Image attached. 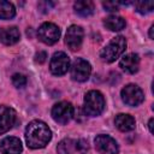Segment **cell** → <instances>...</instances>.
<instances>
[{
  "instance_id": "6da1fadb",
  "label": "cell",
  "mask_w": 154,
  "mask_h": 154,
  "mask_svg": "<svg viewBox=\"0 0 154 154\" xmlns=\"http://www.w3.org/2000/svg\"><path fill=\"white\" fill-rule=\"evenodd\" d=\"M52 138V131L42 120H32L25 129V141L29 148L38 149L48 144Z\"/></svg>"
},
{
  "instance_id": "7a4b0ae2",
  "label": "cell",
  "mask_w": 154,
  "mask_h": 154,
  "mask_svg": "<svg viewBox=\"0 0 154 154\" xmlns=\"http://www.w3.org/2000/svg\"><path fill=\"white\" fill-rule=\"evenodd\" d=\"M105 109V97L99 90H90L85 94L83 101V112L85 116L96 117Z\"/></svg>"
},
{
  "instance_id": "3957f363",
  "label": "cell",
  "mask_w": 154,
  "mask_h": 154,
  "mask_svg": "<svg viewBox=\"0 0 154 154\" xmlns=\"http://www.w3.org/2000/svg\"><path fill=\"white\" fill-rule=\"evenodd\" d=\"M126 48V40L124 36H116L113 37L108 45H106L102 51L100 52V57L106 63H113L118 59Z\"/></svg>"
},
{
  "instance_id": "277c9868",
  "label": "cell",
  "mask_w": 154,
  "mask_h": 154,
  "mask_svg": "<svg viewBox=\"0 0 154 154\" xmlns=\"http://www.w3.org/2000/svg\"><path fill=\"white\" fill-rule=\"evenodd\" d=\"M37 37L40 38L41 42H43V43H46L48 46L54 45L55 42L59 41L60 29L54 23L46 22V23H43L38 28V30H37Z\"/></svg>"
},
{
  "instance_id": "5b68a950",
  "label": "cell",
  "mask_w": 154,
  "mask_h": 154,
  "mask_svg": "<svg viewBox=\"0 0 154 154\" xmlns=\"http://www.w3.org/2000/svg\"><path fill=\"white\" fill-rule=\"evenodd\" d=\"M122 100L124 101V103H126L128 106H138L140 103L143 102L144 100V95L142 89L136 85V84H128L122 89Z\"/></svg>"
},
{
  "instance_id": "8992f818",
  "label": "cell",
  "mask_w": 154,
  "mask_h": 154,
  "mask_svg": "<svg viewBox=\"0 0 154 154\" xmlns=\"http://www.w3.org/2000/svg\"><path fill=\"white\" fill-rule=\"evenodd\" d=\"M73 117V106L67 101H60L52 108V118L59 124H67Z\"/></svg>"
},
{
  "instance_id": "52a82bcc",
  "label": "cell",
  "mask_w": 154,
  "mask_h": 154,
  "mask_svg": "<svg viewBox=\"0 0 154 154\" xmlns=\"http://www.w3.org/2000/svg\"><path fill=\"white\" fill-rule=\"evenodd\" d=\"M51 72L54 76H63L70 69V58L64 52H55L49 64Z\"/></svg>"
},
{
  "instance_id": "ba28073f",
  "label": "cell",
  "mask_w": 154,
  "mask_h": 154,
  "mask_svg": "<svg viewBox=\"0 0 154 154\" xmlns=\"http://www.w3.org/2000/svg\"><path fill=\"white\" fill-rule=\"evenodd\" d=\"M91 73V66L90 64L82 59V58H77L71 66V77L73 81L77 82H85Z\"/></svg>"
},
{
  "instance_id": "9c48e42d",
  "label": "cell",
  "mask_w": 154,
  "mask_h": 154,
  "mask_svg": "<svg viewBox=\"0 0 154 154\" xmlns=\"http://www.w3.org/2000/svg\"><path fill=\"white\" fill-rule=\"evenodd\" d=\"M95 148L100 154H117L119 147L117 141L108 135H97L94 140Z\"/></svg>"
},
{
  "instance_id": "30bf717a",
  "label": "cell",
  "mask_w": 154,
  "mask_h": 154,
  "mask_svg": "<svg viewBox=\"0 0 154 154\" xmlns=\"http://www.w3.org/2000/svg\"><path fill=\"white\" fill-rule=\"evenodd\" d=\"M16 120H17L16 111L10 106L1 105L0 106V135L12 129V126L16 124Z\"/></svg>"
},
{
  "instance_id": "8fae6325",
  "label": "cell",
  "mask_w": 154,
  "mask_h": 154,
  "mask_svg": "<svg viewBox=\"0 0 154 154\" xmlns=\"http://www.w3.org/2000/svg\"><path fill=\"white\" fill-rule=\"evenodd\" d=\"M65 42L71 51H78L83 42V29L79 25H71L66 31Z\"/></svg>"
},
{
  "instance_id": "7c38bea8",
  "label": "cell",
  "mask_w": 154,
  "mask_h": 154,
  "mask_svg": "<svg viewBox=\"0 0 154 154\" xmlns=\"http://www.w3.org/2000/svg\"><path fill=\"white\" fill-rule=\"evenodd\" d=\"M119 65L123 71H125L126 73L134 75L140 69V57L136 53H129L122 58Z\"/></svg>"
},
{
  "instance_id": "4fadbf2b",
  "label": "cell",
  "mask_w": 154,
  "mask_h": 154,
  "mask_svg": "<svg viewBox=\"0 0 154 154\" xmlns=\"http://www.w3.org/2000/svg\"><path fill=\"white\" fill-rule=\"evenodd\" d=\"M0 150L2 154H20L23 150L22 142L17 137H5L0 142Z\"/></svg>"
},
{
  "instance_id": "5bb4252c",
  "label": "cell",
  "mask_w": 154,
  "mask_h": 154,
  "mask_svg": "<svg viewBox=\"0 0 154 154\" xmlns=\"http://www.w3.org/2000/svg\"><path fill=\"white\" fill-rule=\"evenodd\" d=\"M20 38V32L16 26L0 28V42L6 46H12L17 43Z\"/></svg>"
},
{
  "instance_id": "9a60e30c",
  "label": "cell",
  "mask_w": 154,
  "mask_h": 154,
  "mask_svg": "<svg viewBox=\"0 0 154 154\" xmlns=\"http://www.w3.org/2000/svg\"><path fill=\"white\" fill-rule=\"evenodd\" d=\"M114 124L117 126V129H119L120 131L123 132H126V131H131L135 129V118L130 114H124V113H120L114 119Z\"/></svg>"
},
{
  "instance_id": "2e32d148",
  "label": "cell",
  "mask_w": 154,
  "mask_h": 154,
  "mask_svg": "<svg viewBox=\"0 0 154 154\" xmlns=\"http://www.w3.org/2000/svg\"><path fill=\"white\" fill-rule=\"evenodd\" d=\"M73 8H75V12L78 16H81V17H89V16H91L94 13L95 6H94L93 1L82 0V1H76L73 4Z\"/></svg>"
},
{
  "instance_id": "e0dca14e",
  "label": "cell",
  "mask_w": 154,
  "mask_h": 154,
  "mask_svg": "<svg viewBox=\"0 0 154 154\" xmlns=\"http://www.w3.org/2000/svg\"><path fill=\"white\" fill-rule=\"evenodd\" d=\"M103 24L111 31H120L125 28V19L120 16L112 14V16H108L103 20Z\"/></svg>"
},
{
  "instance_id": "ac0fdd59",
  "label": "cell",
  "mask_w": 154,
  "mask_h": 154,
  "mask_svg": "<svg viewBox=\"0 0 154 154\" xmlns=\"http://www.w3.org/2000/svg\"><path fill=\"white\" fill-rule=\"evenodd\" d=\"M76 142L77 141L71 140V138L63 140L57 147V153L58 154H73L76 152Z\"/></svg>"
},
{
  "instance_id": "d6986e66",
  "label": "cell",
  "mask_w": 154,
  "mask_h": 154,
  "mask_svg": "<svg viewBox=\"0 0 154 154\" xmlns=\"http://www.w3.org/2000/svg\"><path fill=\"white\" fill-rule=\"evenodd\" d=\"M16 14V8L12 2L0 0V19H11Z\"/></svg>"
},
{
  "instance_id": "ffe728a7",
  "label": "cell",
  "mask_w": 154,
  "mask_h": 154,
  "mask_svg": "<svg viewBox=\"0 0 154 154\" xmlns=\"http://www.w3.org/2000/svg\"><path fill=\"white\" fill-rule=\"evenodd\" d=\"M135 8L138 13L147 14V13H150L153 11L154 2L153 1H137V2H135Z\"/></svg>"
},
{
  "instance_id": "44dd1931",
  "label": "cell",
  "mask_w": 154,
  "mask_h": 154,
  "mask_svg": "<svg viewBox=\"0 0 154 154\" xmlns=\"http://www.w3.org/2000/svg\"><path fill=\"white\" fill-rule=\"evenodd\" d=\"M26 82H28L26 77L24 75H22V73H14L12 76V84L16 88H23V87H25L26 85Z\"/></svg>"
},
{
  "instance_id": "7402d4cb",
  "label": "cell",
  "mask_w": 154,
  "mask_h": 154,
  "mask_svg": "<svg viewBox=\"0 0 154 154\" xmlns=\"http://www.w3.org/2000/svg\"><path fill=\"white\" fill-rule=\"evenodd\" d=\"M76 152L79 154H87L88 152V142L85 140H78L76 142Z\"/></svg>"
},
{
  "instance_id": "603a6c76",
  "label": "cell",
  "mask_w": 154,
  "mask_h": 154,
  "mask_svg": "<svg viewBox=\"0 0 154 154\" xmlns=\"http://www.w3.org/2000/svg\"><path fill=\"white\" fill-rule=\"evenodd\" d=\"M119 2H112V1H106V2H102V6L106 11H109V12H114V11H118L119 8Z\"/></svg>"
},
{
  "instance_id": "cb8c5ba5",
  "label": "cell",
  "mask_w": 154,
  "mask_h": 154,
  "mask_svg": "<svg viewBox=\"0 0 154 154\" xmlns=\"http://www.w3.org/2000/svg\"><path fill=\"white\" fill-rule=\"evenodd\" d=\"M46 58H47V53L43 52V51H40L38 53H36L35 55V61L38 63V64H43L46 61Z\"/></svg>"
},
{
  "instance_id": "d4e9b609",
  "label": "cell",
  "mask_w": 154,
  "mask_h": 154,
  "mask_svg": "<svg viewBox=\"0 0 154 154\" xmlns=\"http://www.w3.org/2000/svg\"><path fill=\"white\" fill-rule=\"evenodd\" d=\"M153 123H154V119L150 118V119H149V123H148V128H149L150 134H153Z\"/></svg>"
},
{
  "instance_id": "484cf974",
  "label": "cell",
  "mask_w": 154,
  "mask_h": 154,
  "mask_svg": "<svg viewBox=\"0 0 154 154\" xmlns=\"http://www.w3.org/2000/svg\"><path fill=\"white\" fill-rule=\"evenodd\" d=\"M153 31H154V25H152L150 26V29H149V37L153 40L154 38V35H153Z\"/></svg>"
}]
</instances>
